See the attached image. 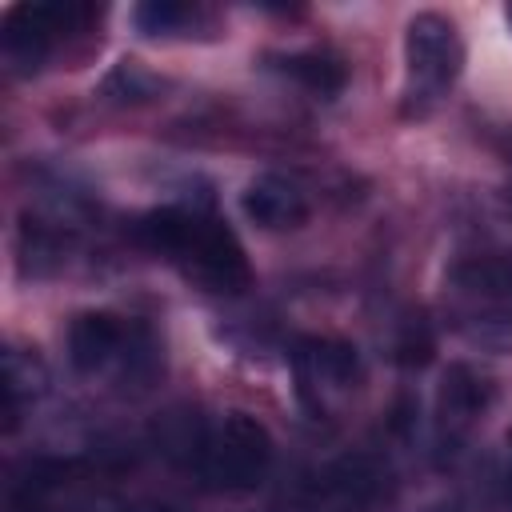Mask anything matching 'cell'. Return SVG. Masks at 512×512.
I'll use <instances>...</instances> for the list:
<instances>
[{"mask_svg":"<svg viewBox=\"0 0 512 512\" xmlns=\"http://www.w3.org/2000/svg\"><path fill=\"white\" fill-rule=\"evenodd\" d=\"M120 512H184V508L168 504V500H136V504H124Z\"/></svg>","mask_w":512,"mask_h":512,"instance_id":"ac0fdd59","label":"cell"},{"mask_svg":"<svg viewBox=\"0 0 512 512\" xmlns=\"http://www.w3.org/2000/svg\"><path fill=\"white\" fill-rule=\"evenodd\" d=\"M204 432H208V428L196 420V412H168V416H160V424H156V444H160L164 456L196 464L200 444H204Z\"/></svg>","mask_w":512,"mask_h":512,"instance_id":"5bb4252c","label":"cell"},{"mask_svg":"<svg viewBox=\"0 0 512 512\" xmlns=\"http://www.w3.org/2000/svg\"><path fill=\"white\" fill-rule=\"evenodd\" d=\"M240 204L244 216L264 232H288L308 220V192L280 172H260L256 180H248Z\"/></svg>","mask_w":512,"mask_h":512,"instance_id":"30bf717a","label":"cell"},{"mask_svg":"<svg viewBox=\"0 0 512 512\" xmlns=\"http://www.w3.org/2000/svg\"><path fill=\"white\" fill-rule=\"evenodd\" d=\"M204 20V12L196 4H180V0H144L132 8V24L144 36H192V28Z\"/></svg>","mask_w":512,"mask_h":512,"instance_id":"4fadbf2b","label":"cell"},{"mask_svg":"<svg viewBox=\"0 0 512 512\" xmlns=\"http://www.w3.org/2000/svg\"><path fill=\"white\" fill-rule=\"evenodd\" d=\"M276 68L288 80H296L300 88H308L312 96H324V100L344 92V84H348V68L332 52H288V56L276 60Z\"/></svg>","mask_w":512,"mask_h":512,"instance_id":"8fae6325","label":"cell"},{"mask_svg":"<svg viewBox=\"0 0 512 512\" xmlns=\"http://www.w3.org/2000/svg\"><path fill=\"white\" fill-rule=\"evenodd\" d=\"M100 12L92 4H72V0H52V4H16L4 16V56L20 68H40V60L48 56V48L68 36L80 32L84 24H92Z\"/></svg>","mask_w":512,"mask_h":512,"instance_id":"5b68a950","label":"cell"},{"mask_svg":"<svg viewBox=\"0 0 512 512\" xmlns=\"http://www.w3.org/2000/svg\"><path fill=\"white\" fill-rule=\"evenodd\" d=\"M448 292L456 296L468 336L480 344H512V252H472L448 268Z\"/></svg>","mask_w":512,"mask_h":512,"instance_id":"277c9868","label":"cell"},{"mask_svg":"<svg viewBox=\"0 0 512 512\" xmlns=\"http://www.w3.org/2000/svg\"><path fill=\"white\" fill-rule=\"evenodd\" d=\"M296 376L304 392H348L360 380V352L348 340L336 336H304L292 352Z\"/></svg>","mask_w":512,"mask_h":512,"instance_id":"52a82bcc","label":"cell"},{"mask_svg":"<svg viewBox=\"0 0 512 512\" xmlns=\"http://www.w3.org/2000/svg\"><path fill=\"white\" fill-rule=\"evenodd\" d=\"M496 388L492 376H484L476 364H448L440 376V396H436V416H440V432L448 440H460L492 404Z\"/></svg>","mask_w":512,"mask_h":512,"instance_id":"9c48e42d","label":"cell"},{"mask_svg":"<svg viewBox=\"0 0 512 512\" xmlns=\"http://www.w3.org/2000/svg\"><path fill=\"white\" fill-rule=\"evenodd\" d=\"M504 16H508V24H512V4H508V8H504Z\"/></svg>","mask_w":512,"mask_h":512,"instance_id":"d6986e66","label":"cell"},{"mask_svg":"<svg viewBox=\"0 0 512 512\" xmlns=\"http://www.w3.org/2000/svg\"><path fill=\"white\" fill-rule=\"evenodd\" d=\"M136 240L168 256L208 292H240L252 280L248 256L232 228L200 208H156L136 220Z\"/></svg>","mask_w":512,"mask_h":512,"instance_id":"6da1fadb","label":"cell"},{"mask_svg":"<svg viewBox=\"0 0 512 512\" xmlns=\"http://www.w3.org/2000/svg\"><path fill=\"white\" fill-rule=\"evenodd\" d=\"M500 496L512 504V428L504 436V456H500Z\"/></svg>","mask_w":512,"mask_h":512,"instance_id":"e0dca14e","label":"cell"},{"mask_svg":"<svg viewBox=\"0 0 512 512\" xmlns=\"http://www.w3.org/2000/svg\"><path fill=\"white\" fill-rule=\"evenodd\" d=\"M68 360L76 372H100L116 360H128L132 352V324H124L112 312H80L68 324L64 336Z\"/></svg>","mask_w":512,"mask_h":512,"instance_id":"ba28073f","label":"cell"},{"mask_svg":"<svg viewBox=\"0 0 512 512\" xmlns=\"http://www.w3.org/2000/svg\"><path fill=\"white\" fill-rule=\"evenodd\" d=\"M196 476L208 492H252L272 468V436L248 412H228L204 432Z\"/></svg>","mask_w":512,"mask_h":512,"instance_id":"7a4b0ae2","label":"cell"},{"mask_svg":"<svg viewBox=\"0 0 512 512\" xmlns=\"http://www.w3.org/2000/svg\"><path fill=\"white\" fill-rule=\"evenodd\" d=\"M384 472L368 452H344L316 468L304 484V512H368L380 496Z\"/></svg>","mask_w":512,"mask_h":512,"instance_id":"8992f818","label":"cell"},{"mask_svg":"<svg viewBox=\"0 0 512 512\" xmlns=\"http://www.w3.org/2000/svg\"><path fill=\"white\" fill-rule=\"evenodd\" d=\"M428 356H432V336H428L424 320H408L404 336L396 340V360L400 364H424Z\"/></svg>","mask_w":512,"mask_h":512,"instance_id":"2e32d148","label":"cell"},{"mask_svg":"<svg viewBox=\"0 0 512 512\" xmlns=\"http://www.w3.org/2000/svg\"><path fill=\"white\" fill-rule=\"evenodd\" d=\"M156 88H160V80L156 76H148L140 64H132V60H120L112 72H108V80H104V96H112V100H120V104H128V100H148V96H156Z\"/></svg>","mask_w":512,"mask_h":512,"instance_id":"9a60e30c","label":"cell"},{"mask_svg":"<svg viewBox=\"0 0 512 512\" xmlns=\"http://www.w3.org/2000/svg\"><path fill=\"white\" fill-rule=\"evenodd\" d=\"M44 364L36 356H24V352H8L4 356V416H8V432L20 424V412L44 392Z\"/></svg>","mask_w":512,"mask_h":512,"instance_id":"7c38bea8","label":"cell"},{"mask_svg":"<svg viewBox=\"0 0 512 512\" xmlns=\"http://www.w3.org/2000/svg\"><path fill=\"white\" fill-rule=\"evenodd\" d=\"M464 68V44L448 16L416 12L404 28V108L432 112Z\"/></svg>","mask_w":512,"mask_h":512,"instance_id":"3957f363","label":"cell"}]
</instances>
